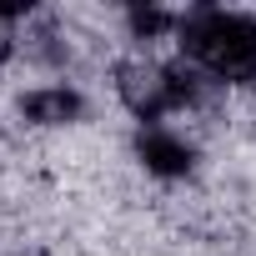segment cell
<instances>
[{
    "label": "cell",
    "mask_w": 256,
    "mask_h": 256,
    "mask_svg": "<svg viewBox=\"0 0 256 256\" xmlns=\"http://www.w3.org/2000/svg\"><path fill=\"white\" fill-rule=\"evenodd\" d=\"M181 46L216 80H256V20L241 10H191Z\"/></svg>",
    "instance_id": "obj_1"
},
{
    "label": "cell",
    "mask_w": 256,
    "mask_h": 256,
    "mask_svg": "<svg viewBox=\"0 0 256 256\" xmlns=\"http://www.w3.org/2000/svg\"><path fill=\"white\" fill-rule=\"evenodd\" d=\"M120 90H126V100H131V110L141 120H156L166 110H181V106L201 100V80L186 66H141V70H126Z\"/></svg>",
    "instance_id": "obj_2"
},
{
    "label": "cell",
    "mask_w": 256,
    "mask_h": 256,
    "mask_svg": "<svg viewBox=\"0 0 256 256\" xmlns=\"http://www.w3.org/2000/svg\"><path fill=\"white\" fill-rule=\"evenodd\" d=\"M136 156H141V166L146 171H156V176H186L191 166H196V151H191V141L186 136H176V131H166V126H146V131L136 136Z\"/></svg>",
    "instance_id": "obj_3"
},
{
    "label": "cell",
    "mask_w": 256,
    "mask_h": 256,
    "mask_svg": "<svg viewBox=\"0 0 256 256\" xmlns=\"http://www.w3.org/2000/svg\"><path fill=\"white\" fill-rule=\"evenodd\" d=\"M20 110H26L30 120H40V126H66V120H76V116L86 110V100H80L70 86H46V90H30Z\"/></svg>",
    "instance_id": "obj_4"
},
{
    "label": "cell",
    "mask_w": 256,
    "mask_h": 256,
    "mask_svg": "<svg viewBox=\"0 0 256 256\" xmlns=\"http://www.w3.org/2000/svg\"><path fill=\"white\" fill-rule=\"evenodd\" d=\"M166 26H171L166 10H131V30H136V36H161Z\"/></svg>",
    "instance_id": "obj_5"
}]
</instances>
